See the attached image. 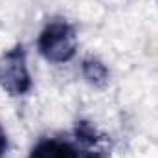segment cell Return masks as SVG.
<instances>
[{"instance_id":"6da1fadb","label":"cell","mask_w":158,"mask_h":158,"mask_svg":"<svg viewBox=\"0 0 158 158\" xmlns=\"http://www.w3.org/2000/svg\"><path fill=\"white\" fill-rule=\"evenodd\" d=\"M39 53L50 63H66L77 52V35L72 24L63 19H55L48 22L39 39H37Z\"/></svg>"},{"instance_id":"7a4b0ae2","label":"cell","mask_w":158,"mask_h":158,"mask_svg":"<svg viewBox=\"0 0 158 158\" xmlns=\"http://www.w3.org/2000/svg\"><path fill=\"white\" fill-rule=\"evenodd\" d=\"M0 86L9 96H24L31 90V76L26 63V50L15 44L0 57Z\"/></svg>"},{"instance_id":"3957f363","label":"cell","mask_w":158,"mask_h":158,"mask_svg":"<svg viewBox=\"0 0 158 158\" xmlns=\"http://www.w3.org/2000/svg\"><path fill=\"white\" fill-rule=\"evenodd\" d=\"M85 149H79L77 145L57 140V138H46L31 149L28 158H83Z\"/></svg>"},{"instance_id":"277c9868","label":"cell","mask_w":158,"mask_h":158,"mask_svg":"<svg viewBox=\"0 0 158 158\" xmlns=\"http://www.w3.org/2000/svg\"><path fill=\"white\" fill-rule=\"evenodd\" d=\"M81 72H83V77L86 79L90 85H94V86H103L109 81V68L98 57H86V59H83Z\"/></svg>"},{"instance_id":"5b68a950","label":"cell","mask_w":158,"mask_h":158,"mask_svg":"<svg viewBox=\"0 0 158 158\" xmlns=\"http://www.w3.org/2000/svg\"><path fill=\"white\" fill-rule=\"evenodd\" d=\"M74 136L83 147H96V145H99L103 142V136L98 132V129L90 121H85V119L76 123Z\"/></svg>"},{"instance_id":"8992f818","label":"cell","mask_w":158,"mask_h":158,"mask_svg":"<svg viewBox=\"0 0 158 158\" xmlns=\"http://www.w3.org/2000/svg\"><path fill=\"white\" fill-rule=\"evenodd\" d=\"M6 149H7V136H6V132L0 125V158L6 155Z\"/></svg>"}]
</instances>
